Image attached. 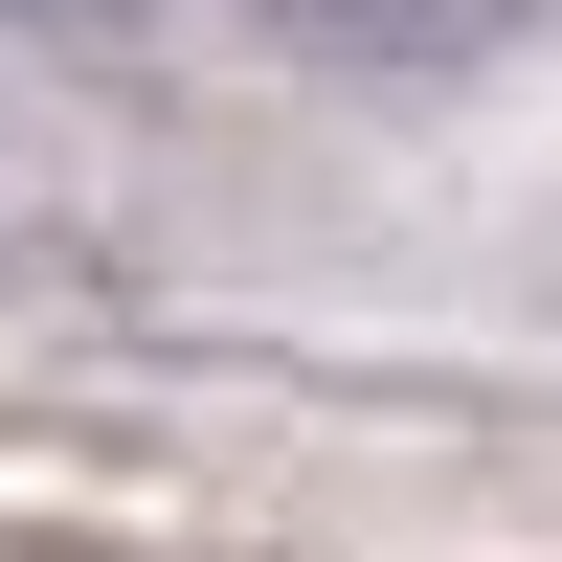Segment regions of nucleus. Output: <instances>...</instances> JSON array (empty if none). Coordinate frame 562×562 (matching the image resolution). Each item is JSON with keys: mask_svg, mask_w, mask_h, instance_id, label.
Returning a JSON list of instances; mask_svg holds the SVG:
<instances>
[{"mask_svg": "<svg viewBox=\"0 0 562 562\" xmlns=\"http://www.w3.org/2000/svg\"><path fill=\"white\" fill-rule=\"evenodd\" d=\"M518 23V0H270V45H315V68H473V45Z\"/></svg>", "mask_w": 562, "mask_h": 562, "instance_id": "nucleus-1", "label": "nucleus"}, {"mask_svg": "<svg viewBox=\"0 0 562 562\" xmlns=\"http://www.w3.org/2000/svg\"><path fill=\"white\" fill-rule=\"evenodd\" d=\"M23 23H113V0H23Z\"/></svg>", "mask_w": 562, "mask_h": 562, "instance_id": "nucleus-2", "label": "nucleus"}]
</instances>
